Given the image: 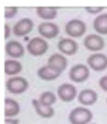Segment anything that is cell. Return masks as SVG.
Returning a JSON list of instances; mask_svg holds the SVG:
<instances>
[{"label": "cell", "instance_id": "obj_1", "mask_svg": "<svg viewBox=\"0 0 107 124\" xmlns=\"http://www.w3.org/2000/svg\"><path fill=\"white\" fill-rule=\"evenodd\" d=\"M92 117V112L82 107L74 108L69 114V121L71 124H88Z\"/></svg>", "mask_w": 107, "mask_h": 124}, {"label": "cell", "instance_id": "obj_2", "mask_svg": "<svg viewBox=\"0 0 107 124\" xmlns=\"http://www.w3.org/2000/svg\"><path fill=\"white\" fill-rule=\"evenodd\" d=\"M26 48L30 54L35 57H38L46 53L48 49V44L44 39L39 37H35L28 42L26 45Z\"/></svg>", "mask_w": 107, "mask_h": 124}, {"label": "cell", "instance_id": "obj_3", "mask_svg": "<svg viewBox=\"0 0 107 124\" xmlns=\"http://www.w3.org/2000/svg\"><path fill=\"white\" fill-rule=\"evenodd\" d=\"M87 27L84 21L79 19H72L65 25V32L72 38H80L86 32Z\"/></svg>", "mask_w": 107, "mask_h": 124}, {"label": "cell", "instance_id": "obj_4", "mask_svg": "<svg viewBox=\"0 0 107 124\" xmlns=\"http://www.w3.org/2000/svg\"><path fill=\"white\" fill-rule=\"evenodd\" d=\"M8 92L13 94H21L24 93L29 87V83L26 79L21 77L10 78L6 82Z\"/></svg>", "mask_w": 107, "mask_h": 124}, {"label": "cell", "instance_id": "obj_5", "mask_svg": "<svg viewBox=\"0 0 107 124\" xmlns=\"http://www.w3.org/2000/svg\"><path fill=\"white\" fill-rule=\"evenodd\" d=\"M90 77V70L88 67L83 64L73 65L69 71V77L71 81L76 83L85 82Z\"/></svg>", "mask_w": 107, "mask_h": 124}, {"label": "cell", "instance_id": "obj_6", "mask_svg": "<svg viewBox=\"0 0 107 124\" xmlns=\"http://www.w3.org/2000/svg\"><path fill=\"white\" fill-rule=\"evenodd\" d=\"M84 45L91 52L100 51L105 46V42L102 37L96 34H90L84 39Z\"/></svg>", "mask_w": 107, "mask_h": 124}, {"label": "cell", "instance_id": "obj_7", "mask_svg": "<svg viewBox=\"0 0 107 124\" xmlns=\"http://www.w3.org/2000/svg\"><path fill=\"white\" fill-rule=\"evenodd\" d=\"M33 21L29 18H24L18 21L13 27V33L17 37H23L28 35L33 30Z\"/></svg>", "mask_w": 107, "mask_h": 124}, {"label": "cell", "instance_id": "obj_8", "mask_svg": "<svg viewBox=\"0 0 107 124\" xmlns=\"http://www.w3.org/2000/svg\"><path fill=\"white\" fill-rule=\"evenodd\" d=\"M57 94L62 101L70 102L74 100L77 95V89L71 84L65 83L58 87Z\"/></svg>", "mask_w": 107, "mask_h": 124}, {"label": "cell", "instance_id": "obj_9", "mask_svg": "<svg viewBox=\"0 0 107 124\" xmlns=\"http://www.w3.org/2000/svg\"><path fill=\"white\" fill-rule=\"evenodd\" d=\"M88 65L95 71H102L107 68V56L104 54L96 53L87 58Z\"/></svg>", "mask_w": 107, "mask_h": 124}, {"label": "cell", "instance_id": "obj_10", "mask_svg": "<svg viewBox=\"0 0 107 124\" xmlns=\"http://www.w3.org/2000/svg\"><path fill=\"white\" fill-rule=\"evenodd\" d=\"M38 32L42 37L47 39H52L59 35L60 28L54 23L43 22L38 26Z\"/></svg>", "mask_w": 107, "mask_h": 124}, {"label": "cell", "instance_id": "obj_11", "mask_svg": "<svg viewBox=\"0 0 107 124\" xmlns=\"http://www.w3.org/2000/svg\"><path fill=\"white\" fill-rule=\"evenodd\" d=\"M62 73L60 69L51 65H44L38 69V76L45 81H52L57 79Z\"/></svg>", "mask_w": 107, "mask_h": 124}, {"label": "cell", "instance_id": "obj_12", "mask_svg": "<svg viewBox=\"0 0 107 124\" xmlns=\"http://www.w3.org/2000/svg\"><path fill=\"white\" fill-rule=\"evenodd\" d=\"M57 47L59 50L64 54L73 55L78 51L77 43L70 38H63L58 42Z\"/></svg>", "mask_w": 107, "mask_h": 124}, {"label": "cell", "instance_id": "obj_13", "mask_svg": "<svg viewBox=\"0 0 107 124\" xmlns=\"http://www.w3.org/2000/svg\"><path fill=\"white\" fill-rule=\"evenodd\" d=\"M6 54L13 58H19L24 55L25 50L23 45L16 40H10L5 46Z\"/></svg>", "mask_w": 107, "mask_h": 124}, {"label": "cell", "instance_id": "obj_14", "mask_svg": "<svg viewBox=\"0 0 107 124\" xmlns=\"http://www.w3.org/2000/svg\"><path fill=\"white\" fill-rule=\"evenodd\" d=\"M98 100V94L92 89H84L79 93L78 101L80 104L84 106L94 104Z\"/></svg>", "mask_w": 107, "mask_h": 124}, {"label": "cell", "instance_id": "obj_15", "mask_svg": "<svg viewBox=\"0 0 107 124\" xmlns=\"http://www.w3.org/2000/svg\"><path fill=\"white\" fill-rule=\"evenodd\" d=\"M48 65L55 67L61 71H63L68 66V61L66 57L62 54L55 53L51 55L48 59Z\"/></svg>", "mask_w": 107, "mask_h": 124}, {"label": "cell", "instance_id": "obj_16", "mask_svg": "<svg viewBox=\"0 0 107 124\" xmlns=\"http://www.w3.org/2000/svg\"><path fill=\"white\" fill-rule=\"evenodd\" d=\"M20 112V105L14 99L6 98L5 99V116L6 117H14Z\"/></svg>", "mask_w": 107, "mask_h": 124}, {"label": "cell", "instance_id": "obj_17", "mask_svg": "<svg viewBox=\"0 0 107 124\" xmlns=\"http://www.w3.org/2000/svg\"><path fill=\"white\" fill-rule=\"evenodd\" d=\"M32 105L38 115L43 118H51L54 115V109L51 107H46L41 104L39 100L33 99Z\"/></svg>", "mask_w": 107, "mask_h": 124}, {"label": "cell", "instance_id": "obj_18", "mask_svg": "<svg viewBox=\"0 0 107 124\" xmlns=\"http://www.w3.org/2000/svg\"><path fill=\"white\" fill-rule=\"evenodd\" d=\"M94 30L100 35H107V13H103L93 21Z\"/></svg>", "mask_w": 107, "mask_h": 124}, {"label": "cell", "instance_id": "obj_19", "mask_svg": "<svg viewBox=\"0 0 107 124\" xmlns=\"http://www.w3.org/2000/svg\"><path fill=\"white\" fill-rule=\"evenodd\" d=\"M22 70V65L17 60H8L5 62V73L7 75L13 76Z\"/></svg>", "mask_w": 107, "mask_h": 124}, {"label": "cell", "instance_id": "obj_20", "mask_svg": "<svg viewBox=\"0 0 107 124\" xmlns=\"http://www.w3.org/2000/svg\"><path fill=\"white\" fill-rule=\"evenodd\" d=\"M37 15L43 20H52L57 15V10L54 8L39 7L36 9Z\"/></svg>", "mask_w": 107, "mask_h": 124}, {"label": "cell", "instance_id": "obj_21", "mask_svg": "<svg viewBox=\"0 0 107 124\" xmlns=\"http://www.w3.org/2000/svg\"><path fill=\"white\" fill-rule=\"evenodd\" d=\"M39 101L41 104L46 106V107H51L57 101V97L50 91H46L43 93L39 98Z\"/></svg>", "mask_w": 107, "mask_h": 124}, {"label": "cell", "instance_id": "obj_22", "mask_svg": "<svg viewBox=\"0 0 107 124\" xmlns=\"http://www.w3.org/2000/svg\"><path fill=\"white\" fill-rule=\"evenodd\" d=\"M18 13V8L15 7H8L5 8V18L6 19H10L13 18Z\"/></svg>", "mask_w": 107, "mask_h": 124}, {"label": "cell", "instance_id": "obj_23", "mask_svg": "<svg viewBox=\"0 0 107 124\" xmlns=\"http://www.w3.org/2000/svg\"><path fill=\"white\" fill-rule=\"evenodd\" d=\"M104 10L103 8L100 7V8H92V7H89V8H85V10L90 13V14H92V15H95V14H98V13H101L103 10Z\"/></svg>", "mask_w": 107, "mask_h": 124}, {"label": "cell", "instance_id": "obj_24", "mask_svg": "<svg viewBox=\"0 0 107 124\" xmlns=\"http://www.w3.org/2000/svg\"><path fill=\"white\" fill-rule=\"evenodd\" d=\"M100 87L105 92H107V75L102 77L99 80Z\"/></svg>", "mask_w": 107, "mask_h": 124}, {"label": "cell", "instance_id": "obj_25", "mask_svg": "<svg viewBox=\"0 0 107 124\" xmlns=\"http://www.w3.org/2000/svg\"><path fill=\"white\" fill-rule=\"evenodd\" d=\"M10 33H11V30H10V26L8 23H5V40L9 38Z\"/></svg>", "mask_w": 107, "mask_h": 124}, {"label": "cell", "instance_id": "obj_26", "mask_svg": "<svg viewBox=\"0 0 107 124\" xmlns=\"http://www.w3.org/2000/svg\"><path fill=\"white\" fill-rule=\"evenodd\" d=\"M19 120L18 119H11V118H5V124H18Z\"/></svg>", "mask_w": 107, "mask_h": 124}, {"label": "cell", "instance_id": "obj_27", "mask_svg": "<svg viewBox=\"0 0 107 124\" xmlns=\"http://www.w3.org/2000/svg\"><path fill=\"white\" fill-rule=\"evenodd\" d=\"M91 124H96V123H91Z\"/></svg>", "mask_w": 107, "mask_h": 124}, {"label": "cell", "instance_id": "obj_28", "mask_svg": "<svg viewBox=\"0 0 107 124\" xmlns=\"http://www.w3.org/2000/svg\"><path fill=\"white\" fill-rule=\"evenodd\" d=\"M106 102H107V98H106Z\"/></svg>", "mask_w": 107, "mask_h": 124}]
</instances>
